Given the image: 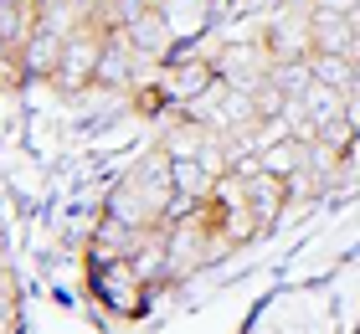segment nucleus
Segmentation results:
<instances>
[{"label":"nucleus","instance_id":"1","mask_svg":"<svg viewBox=\"0 0 360 334\" xmlns=\"http://www.w3.org/2000/svg\"><path fill=\"white\" fill-rule=\"evenodd\" d=\"M88 293L103 304L113 319H139L144 309H150V283L139 278L134 262H88Z\"/></svg>","mask_w":360,"mask_h":334},{"label":"nucleus","instance_id":"2","mask_svg":"<svg viewBox=\"0 0 360 334\" xmlns=\"http://www.w3.org/2000/svg\"><path fill=\"white\" fill-rule=\"evenodd\" d=\"M62 52H68V41L57 37V31H37V37L26 41V72H31V82H57V67H62Z\"/></svg>","mask_w":360,"mask_h":334},{"label":"nucleus","instance_id":"3","mask_svg":"<svg viewBox=\"0 0 360 334\" xmlns=\"http://www.w3.org/2000/svg\"><path fill=\"white\" fill-rule=\"evenodd\" d=\"M0 334H21V309L15 304H0Z\"/></svg>","mask_w":360,"mask_h":334},{"label":"nucleus","instance_id":"4","mask_svg":"<svg viewBox=\"0 0 360 334\" xmlns=\"http://www.w3.org/2000/svg\"><path fill=\"white\" fill-rule=\"evenodd\" d=\"M221 6H248V0H221Z\"/></svg>","mask_w":360,"mask_h":334}]
</instances>
